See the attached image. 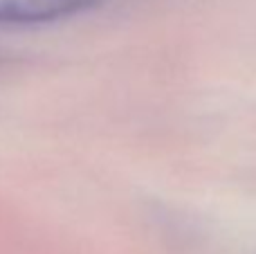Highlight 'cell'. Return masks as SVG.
Segmentation results:
<instances>
[{"instance_id": "6da1fadb", "label": "cell", "mask_w": 256, "mask_h": 254, "mask_svg": "<svg viewBox=\"0 0 256 254\" xmlns=\"http://www.w3.org/2000/svg\"><path fill=\"white\" fill-rule=\"evenodd\" d=\"M97 4V0H0V22H50Z\"/></svg>"}]
</instances>
